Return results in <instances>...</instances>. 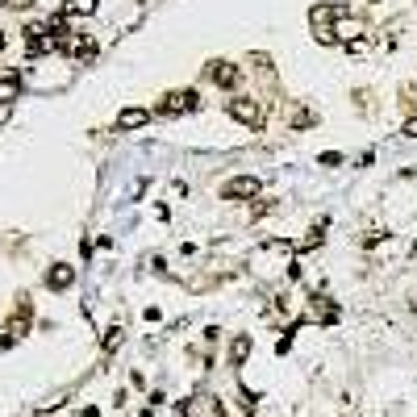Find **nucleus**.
<instances>
[{
  "mask_svg": "<svg viewBox=\"0 0 417 417\" xmlns=\"http://www.w3.org/2000/svg\"><path fill=\"white\" fill-rule=\"evenodd\" d=\"M255 263H259V276H263V279H276L279 272H288V267H292V246H288L284 238H272V242H263V246H259Z\"/></svg>",
  "mask_w": 417,
  "mask_h": 417,
  "instance_id": "1",
  "label": "nucleus"
},
{
  "mask_svg": "<svg viewBox=\"0 0 417 417\" xmlns=\"http://www.w3.org/2000/svg\"><path fill=\"white\" fill-rule=\"evenodd\" d=\"M230 117L238 126H246V130H263V121H267V113H263V104H259L255 96H234Z\"/></svg>",
  "mask_w": 417,
  "mask_h": 417,
  "instance_id": "2",
  "label": "nucleus"
},
{
  "mask_svg": "<svg viewBox=\"0 0 417 417\" xmlns=\"http://www.w3.org/2000/svg\"><path fill=\"white\" fill-rule=\"evenodd\" d=\"M200 109V92L196 88H176L159 100V113L163 117H180V113H196Z\"/></svg>",
  "mask_w": 417,
  "mask_h": 417,
  "instance_id": "3",
  "label": "nucleus"
},
{
  "mask_svg": "<svg viewBox=\"0 0 417 417\" xmlns=\"http://www.w3.org/2000/svg\"><path fill=\"white\" fill-rule=\"evenodd\" d=\"M21 34H25V50H30V54H50V50H59V42H54L47 21H30Z\"/></svg>",
  "mask_w": 417,
  "mask_h": 417,
  "instance_id": "4",
  "label": "nucleus"
},
{
  "mask_svg": "<svg viewBox=\"0 0 417 417\" xmlns=\"http://www.w3.org/2000/svg\"><path fill=\"white\" fill-rule=\"evenodd\" d=\"M263 192V180L259 176H234L222 184V200H255Z\"/></svg>",
  "mask_w": 417,
  "mask_h": 417,
  "instance_id": "5",
  "label": "nucleus"
},
{
  "mask_svg": "<svg viewBox=\"0 0 417 417\" xmlns=\"http://www.w3.org/2000/svg\"><path fill=\"white\" fill-rule=\"evenodd\" d=\"M209 80L217 84V88H238V80H242V71L226 63V59H217V63H209Z\"/></svg>",
  "mask_w": 417,
  "mask_h": 417,
  "instance_id": "6",
  "label": "nucleus"
},
{
  "mask_svg": "<svg viewBox=\"0 0 417 417\" xmlns=\"http://www.w3.org/2000/svg\"><path fill=\"white\" fill-rule=\"evenodd\" d=\"M21 96V71L17 67H0V104Z\"/></svg>",
  "mask_w": 417,
  "mask_h": 417,
  "instance_id": "7",
  "label": "nucleus"
},
{
  "mask_svg": "<svg viewBox=\"0 0 417 417\" xmlns=\"http://www.w3.org/2000/svg\"><path fill=\"white\" fill-rule=\"evenodd\" d=\"M309 322H325V325H334L338 322V309L325 301V296H309Z\"/></svg>",
  "mask_w": 417,
  "mask_h": 417,
  "instance_id": "8",
  "label": "nucleus"
},
{
  "mask_svg": "<svg viewBox=\"0 0 417 417\" xmlns=\"http://www.w3.org/2000/svg\"><path fill=\"white\" fill-rule=\"evenodd\" d=\"M71 284H75V267H67V263H54L47 272V288H54V292H63Z\"/></svg>",
  "mask_w": 417,
  "mask_h": 417,
  "instance_id": "9",
  "label": "nucleus"
},
{
  "mask_svg": "<svg viewBox=\"0 0 417 417\" xmlns=\"http://www.w3.org/2000/svg\"><path fill=\"white\" fill-rule=\"evenodd\" d=\"M325 230H330V217L313 222V226H309V234L296 242V250H313V246H322V242H325Z\"/></svg>",
  "mask_w": 417,
  "mask_h": 417,
  "instance_id": "10",
  "label": "nucleus"
},
{
  "mask_svg": "<svg viewBox=\"0 0 417 417\" xmlns=\"http://www.w3.org/2000/svg\"><path fill=\"white\" fill-rule=\"evenodd\" d=\"M146 121H150L146 109H121V113H117V130H142Z\"/></svg>",
  "mask_w": 417,
  "mask_h": 417,
  "instance_id": "11",
  "label": "nucleus"
},
{
  "mask_svg": "<svg viewBox=\"0 0 417 417\" xmlns=\"http://www.w3.org/2000/svg\"><path fill=\"white\" fill-rule=\"evenodd\" d=\"M250 346H255V342H250V334H238V338H234V342H230V368H242V363H246Z\"/></svg>",
  "mask_w": 417,
  "mask_h": 417,
  "instance_id": "12",
  "label": "nucleus"
},
{
  "mask_svg": "<svg viewBox=\"0 0 417 417\" xmlns=\"http://www.w3.org/2000/svg\"><path fill=\"white\" fill-rule=\"evenodd\" d=\"M30 318H34V305H30V301L21 296V305H17V313H13V322H8V334H25Z\"/></svg>",
  "mask_w": 417,
  "mask_h": 417,
  "instance_id": "13",
  "label": "nucleus"
},
{
  "mask_svg": "<svg viewBox=\"0 0 417 417\" xmlns=\"http://www.w3.org/2000/svg\"><path fill=\"white\" fill-rule=\"evenodd\" d=\"M121 338H126V330H121V325H109V330H104V351L113 355V351L121 346Z\"/></svg>",
  "mask_w": 417,
  "mask_h": 417,
  "instance_id": "14",
  "label": "nucleus"
},
{
  "mask_svg": "<svg viewBox=\"0 0 417 417\" xmlns=\"http://www.w3.org/2000/svg\"><path fill=\"white\" fill-rule=\"evenodd\" d=\"M96 8V0H71V4H67V13H92Z\"/></svg>",
  "mask_w": 417,
  "mask_h": 417,
  "instance_id": "15",
  "label": "nucleus"
},
{
  "mask_svg": "<svg viewBox=\"0 0 417 417\" xmlns=\"http://www.w3.org/2000/svg\"><path fill=\"white\" fill-rule=\"evenodd\" d=\"M384 238H388V234H384V230H368V234H363V246H380Z\"/></svg>",
  "mask_w": 417,
  "mask_h": 417,
  "instance_id": "16",
  "label": "nucleus"
},
{
  "mask_svg": "<svg viewBox=\"0 0 417 417\" xmlns=\"http://www.w3.org/2000/svg\"><path fill=\"white\" fill-rule=\"evenodd\" d=\"M318 163H322V167H338V163H342V155H338V150H325Z\"/></svg>",
  "mask_w": 417,
  "mask_h": 417,
  "instance_id": "17",
  "label": "nucleus"
},
{
  "mask_svg": "<svg viewBox=\"0 0 417 417\" xmlns=\"http://www.w3.org/2000/svg\"><path fill=\"white\" fill-rule=\"evenodd\" d=\"M276 209V200H263V205H250V217H263V213H272Z\"/></svg>",
  "mask_w": 417,
  "mask_h": 417,
  "instance_id": "18",
  "label": "nucleus"
},
{
  "mask_svg": "<svg viewBox=\"0 0 417 417\" xmlns=\"http://www.w3.org/2000/svg\"><path fill=\"white\" fill-rule=\"evenodd\" d=\"M405 138H417V117L413 121H405Z\"/></svg>",
  "mask_w": 417,
  "mask_h": 417,
  "instance_id": "19",
  "label": "nucleus"
},
{
  "mask_svg": "<svg viewBox=\"0 0 417 417\" xmlns=\"http://www.w3.org/2000/svg\"><path fill=\"white\" fill-rule=\"evenodd\" d=\"M405 100H417V84H409V88H405Z\"/></svg>",
  "mask_w": 417,
  "mask_h": 417,
  "instance_id": "20",
  "label": "nucleus"
},
{
  "mask_svg": "<svg viewBox=\"0 0 417 417\" xmlns=\"http://www.w3.org/2000/svg\"><path fill=\"white\" fill-rule=\"evenodd\" d=\"M4 42H8V38H4V30H0V50H4Z\"/></svg>",
  "mask_w": 417,
  "mask_h": 417,
  "instance_id": "21",
  "label": "nucleus"
},
{
  "mask_svg": "<svg viewBox=\"0 0 417 417\" xmlns=\"http://www.w3.org/2000/svg\"><path fill=\"white\" fill-rule=\"evenodd\" d=\"M4 4H8V0H0V8H4Z\"/></svg>",
  "mask_w": 417,
  "mask_h": 417,
  "instance_id": "22",
  "label": "nucleus"
}]
</instances>
